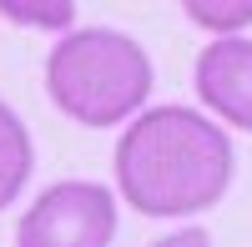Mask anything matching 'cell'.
Segmentation results:
<instances>
[{
    "mask_svg": "<svg viewBox=\"0 0 252 247\" xmlns=\"http://www.w3.org/2000/svg\"><path fill=\"white\" fill-rule=\"evenodd\" d=\"M232 136L192 106H152L116 141V187L141 217H197L232 187Z\"/></svg>",
    "mask_w": 252,
    "mask_h": 247,
    "instance_id": "1",
    "label": "cell"
},
{
    "mask_svg": "<svg viewBox=\"0 0 252 247\" xmlns=\"http://www.w3.org/2000/svg\"><path fill=\"white\" fill-rule=\"evenodd\" d=\"M46 96L81 126H121L152 96V56L111 26H81L46 56Z\"/></svg>",
    "mask_w": 252,
    "mask_h": 247,
    "instance_id": "2",
    "label": "cell"
},
{
    "mask_svg": "<svg viewBox=\"0 0 252 247\" xmlns=\"http://www.w3.org/2000/svg\"><path fill=\"white\" fill-rule=\"evenodd\" d=\"M0 15L15 20V26H40V31H66L76 20V5L71 0H0Z\"/></svg>",
    "mask_w": 252,
    "mask_h": 247,
    "instance_id": "6",
    "label": "cell"
},
{
    "mask_svg": "<svg viewBox=\"0 0 252 247\" xmlns=\"http://www.w3.org/2000/svg\"><path fill=\"white\" fill-rule=\"evenodd\" d=\"M192 81L207 111H217L237 131H252V40L247 35H217L197 56Z\"/></svg>",
    "mask_w": 252,
    "mask_h": 247,
    "instance_id": "4",
    "label": "cell"
},
{
    "mask_svg": "<svg viewBox=\"0 0 252 247\" xmlns=\"http://www.w3.org/2000/svg\"><path fill=\"white\" fill-rule=\"evenodd\" d=\"M35 167V147H31V131L5 101H0V212L20 197V187L31 182Z\"/></svg>",
    "mask_w": 252,
    "mask_h": 247,
    "instance_id": "5",
    "label": "cell"
},
{
    "mask_svg": "<svg viewBox=\"0 0 252 247\" xmlns=\"http://www.w3.org/2000/svg\"><path fill=\"white\" fill-rule=\"evenodd\" d=\"M116 192L101 182H56L15 222V247H111Z\"/></svg>",
    "mask_w": 252,
    "mask_h": 247,
    "instance_id": "3",
    "label": "cell"
},
{
    "mask_svg": "<svg viewBox=\"0 0 252 247\" xmlns=\"http://www.w3.org/2000/svg\"><path fill=\"white\" fill-rule=\"evenodd\" d=\"M187 15L207 31L237 35L242 26H252V0H187Z\"/></svg>",
    "mask_w": 252,
    "mask_h": 247,
    "instance_id": "7",
    "label": "cell"
},
{
    "mask_svg": "<svg viewBox=\"0 0 252 247\" xmlns=\"http://www.w3.org/2000/svg\"><path fill=\"white\" fill-rule=\"evenodd\" d=\"M152 247H212V237H207V227H182V232L157 237Z\"/></svg>",
    "mask_w": 252,
    "mask_h": 247,
    "instance_id": "8",
    "label": "cell"
}]
</instances>
